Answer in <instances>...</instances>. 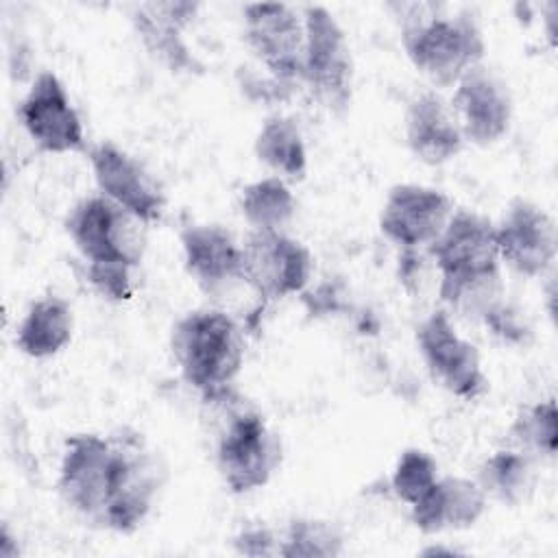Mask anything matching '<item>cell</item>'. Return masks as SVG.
<instances>
[{
	"instance_id": "cell-1",
	"label": "cell",
	"mask_w": 558,
	"mask_h": 558,
	"mask_svg": "<svg viewBox=\"0 0 558 558\" xmlns=\"http://www.w3.org/2000/svg\"><path fill=\"white\" fill-rule=\"evenodd\" d=\"M401 24L408 61L434 85L453 87L469 70L484 63L486 39L469 11H447L436 2L388 4Z\"/></svg>"
},
{
	"instance_id": "cell-2",
	"label": "cell",
	"mask_w": 558,
	"mask_h": 558,
	"mask_svg": "<svg viewBox=\"0 0 558 558\" xmlns=\"http://www.w3.org/2000/svg\"><path fill=\"white\" fill-rule=\"evenodd\" d=\"M170 353L181 379L203 401L233 390L246 357L242 323L220 310L201 307L183 314L170 331Z\"/></svg>"
},
{
	"instance_id": "cell-3",
	"label": "cell",
	"mask_w": 558,
	"mask_h": 558,
	"mask_svg": "<svg viewBox=\"0 0 558 558\" xmlns=\"http://www.w3.org/2000/svg\"><path fill=\"white\" fill-rule=\"evenodd\" d=\"M216 408L214 464L233 495H248L264 488L281 466V440L266 416L235 397V390L205 401Z\"/></svg>"
},
{
	"instance_id": "cell-4",
	"label": "cell",
	"mask_w": 558,
	"mask_h": 558,
	"mask_svg": "<svg viewBox=\"0 0 558 558\" xmlns=\"http://www.w3.org/2000/svg\"><path fill=\"white\" fill-rule=\"evenodd\" d=\"M113 438V473L100 530L133 534L150 517L166 484V464L146 436L129 425L109 432Z\"/></svg>"
},
{
	"instance_id": "cell-5",
	"label": "cell",
	"mask_w": 558,
	"mask_h": 558,
	"mask_svg": "<svg viewBox=\"0 0 558 558\" xmlns=\"http://www.w3.org/2000/svg\"><path fill=\"white\" fill-rule=\"evenodd\" d=\"M305 54L301 85L331 116H344L353 102L355 63L347 31L323 4L301 7Z\"/></svg>"
},
{
	"instance_id": "cell-6",
	"label": "cell",
	"mask_w": 558,
	"mask_h": 558,
	"mask_svg": "<svg viewBox=\"0 0 558 558\" xmlns=\"http://www.w3.org/2000/svg\"><path fill=\"white\" fill-rule=\"evenodd\" d=\"M63 225L85 264H124L133 268L142 264L148 225L102 194L96 192L74 203Z\"/></svg>"
},
{
	"instance_id": "cell-7",
	"label": "cell",
	"mask_w": 558,
	"mask_h": 558,
	"mask_svg": "<svg viewBox=\"0 0 558 558\" xmlns=\"http://www.w3.org/2000/svg\"><path fill=\"white\" fill-rule=\"evenodd\" d=\"M111 434L76 432L63 440L57 490L63 504L87 525L100 530L113 473Z\"/></svg>"
},
{
	"instance_id": "cell-8",
	"label": "cell",
	"mask_w": 558,
	"mask_h": 558,
	"mask_svg": "<svg viewBox=\"0 0 558 558\" xmlns=\"http://www.w3.org/2000/svg\"><path fill=\"white\" fill-rule=\"evenodd\" d=\"M427 253L438 270V290L501 275L495 222L473 209H453Z\"/></svg>"
},
{
	"instance_id": "cell-9",
	"label": "cell",
	"mask_w": 558,
	"mask_h": 558,
	"mask_svg": "<svg viewBox=\"0 0 558 558\" xmlns=\"http://www.w3.org/2000/svg\"><path fill=\"white\" fill-rule=\"evenodd\" d=\"M246 48L281 87L301 85L305 22L301 9L286 2H251L242 7Z\"/></svg>"
},
{
	"instance_id": "cell-10",
	"label": "cell",
	"mask_w": 558,
	"mask_h": 558,
	"mask_svg": "<svg viewBox=\"0 0 558 558\" xmlns=\"http://www.w3.org/2000/svg\"><path fill=\"white\" fill-rule=\"evenodd\" d=\"M414 340L429 377L449 395L475 401L488 390L477 347L458 331L445 307L432 310L416 325Z\"/></svg>"
},
{
	"instance_id": "cell-11",
	"label": "cell",
	"mask_w": 558,
	"mask_h": 558,
	"mask_svg": "<svg viewBox=\"0 0 558 558\" xmlns=\"http://www.w3.org/2000/svg\"><path fill=\"white\" fill-rule=\"evenodd\" d=\"M242 255L244 279L259 301L303 294L312 281V251L288 231H248Z\"/></svg>"
},
{
	"instance_id": "cell-12",
	"label": "cell",
	"mask_w": 558,
	"mask_h": 558,
	"mask_svg": "<svg viewBox=\"0 0 558 558\" xmlns=\"http://www.w3.org/2000/svg\"><path fill=\"white\" fill-rule=\"evenodd\" d=\"M501 266L521 277L545 279L556 268L558 227L549 211L530 198L514 196L495 222Z\"/></svg>"
},
{
	"instance_id": "cell-13",
	"label": "cell",
	"mask_w": 558,
	"mask_h": 558,
	"mask_svg": "<svg viewBox=\"0 0 558 558\" xmlns=\"http://www.w3.org/2000/svg\"><path fill=\"white\" fill-rule=\"evenodd\" d=\"M17 120L31 142L48 155H68L85 148V126L65 83L41 70L17 105Z\"/></svg>"
},
{
	"instance_id": "cell-14",
	"label": "cell",
	"mask_w": 558,
	"mask_h": 558,
	"mask_svg": "<svg viewBox=\"0 0 558 558\" xmlns=\"http://www.w3.org/2000/svg\"><path fill=\"white\" fill-rule=\"evenodd\" d=\"M453 214L451 198L432 185L397 183L379 209L381 235L403 251L429 248Z\"/></svg>"
},
{
	"instance_id": "cell-15",
	"label": "cell",
	"mask_w": 558,
	"mask_h": 558,
	"mask_svg": "<svg viewBox=\"0 0 558 558\" xmlns=\"http://www.w3.org/2000/svg\"><path fill=\"white\" fill-rule=\"evenodd\" d=\"M466 144L488 148L501 142L512 124V96L506 81L486 63L469 70L449 98Z\"/></svg>"
},
{
	"instance_id": "cell-16",
	"label": "cell",
	"mask_w": 558,
	"mask_h": 558,
	"mask_svg": "<svg viewBox=\"0 0 558 558\" xmlns=\"http://www.w3.org/2000/svg\"><path fill=\"white\" fill-rule=\"evenodd\" d=\"M87 157L98 194L120 205L144 225L161 220L166 194L140 159L109 140L92 146Z\"/></svg>"
},
{
	"instance_id": "cell-17",
	"label": "cell",
	"mask_w": 558,
	"mask_h": 558,
	"mask_svg": "<svg viewBox=\"0 0 558 558\" xmlns=\"http://www.w3.org/2000/svg\"><path fill=\"white\" fill-rule=\"evenodd\" d=\"M185 272L207 296H225L244 279L242 242L218 222H190L179 231ZM253 292V290H251Z\"/></svg>"
},
{
	"instance_id": "cell-18",
	"label": "cell",
	"mask_w": 558,
	"mask_h": 558,
	"mask_svg": "<svg viewBox=\"0 0 558 558\" xmlns=\"http://www.w3.org/2000/svg\"><path fill=\"white\" fill-rule=\"evenodd\" d=\"M198 11L201 4L190 0L140 2L131 7L129 20L144 50L157 63L174 74H196L201 65L185 41V31L192 26Z\"/></svg>"
},
{
	"instance_id": "cell-19",
	"label": "cell",
	"mask_w": 558,
	"mask_h": 558,
	"mask_svg": "<svg viewBox=\"0 0 558 558\" xmlns=\"http://www.w3.org/2000/svg\"><path fill=\"white\" fill-rule=\"evenodd\" d=\"M403 135L410 153L427 166L449 163L466 146L449 100L436 89H425L408 102Z\"/></svg>"
},
{
	"instance_id": "cell-20",
	"label": "cell",
	"mask_w": 558,
	"mask_h": 558,
	"mask_svg": "<svg viewBox=\"0 0 558 558\" xmlns=\"http://www.w3.org/2000/svg\"><path fill=\"white\" fill-rule=\"evenodd\" d=\"M488 499L475 477L440 475L438 482L410 506V523L423 534L460 532L473 527L486 512Z\"/></svg>"
},
{
	"instance_id": "cell-21",
	"label": "cell",
	"mask_w": 558,
	"mask_h": 558,
	"mask_svg": "<svg viewBox=\"0 0 558 558\" xmlns=\"http://www.w3.org/2000/svg\"><path fill=\"white\" fill-rule=\"evenodd\" d=\"M74 336L72 305L59 294L35 299L15 327V347L33 360L59 355Z\"/></svg>"
},
{
	"instance_id": "cell-22",
	"label": "cell",
	"mask_w": 558,
	"mask_h": 558,
	"mask_svg": "<svg viewBox=\"0 0 558 558\" xmlns=\"http://www.w3.org/2000/svg\"><path fill=\"white\" fill-rule=\"evenodd\" d=\"M255 159L286 183H299L307 174V144L294 118L268 116L253 140Z\"/></svg>"
},
{
	"instance_id": "cell-23",
	"label": "cell",
	"mask_w": 558,
	"mask_h": 558,
	"mask_svg": "<svg viewBox=\"0 0 558 558\" xmlns=\"http://www.w3.org/2000/svg\"><path fill=\"white\" fill-rule=\"evenodd\" d=\"M475 482L488 501L510 508L521 506L534 490L536 460L517 447L504 445L484 458Z\"/></svg>"
},
{
	"instance_id": "cell-24",
	"label": "cell",
	"mask_w": 558,
	"mask_h": 558,
	"mask_svg": "<svg viewBox=\"0 0 558 558\" xmlns=\"http://www.w3.org/2000/svg\"><path fill=\"white\" fill-rule=\"evenodd\" d=\"M238 207L251 231H288L296 214V198L290 183L266 174L240 190Z\"/></svg>"
},
{
	"instance_id": "cell-25",
	"label": "cell",
	"mask_w": 558,
	"mask_h": 558,
	"mask_svg": "<svg viewBox=\"0 0 558 558\" xmlns=\"http://www.w3.org/2000/svg\"><path fill=\"white\" fill-rule=\"evenodd\" d=\"M344 532L329 519L292 517L279 530L281 558H338L344 554Z\"/></svg>"
},
{
	"instance_id": "cell-26",
	"label": "cell",
	"mask_w": 558,
	"mask_h": 558,
	"mask_svg": "<svg viewBox=\"0 0 558 558\" xmlns=\"http://www.w3.org/2000/svg\"><path fill=\"white\" fill-rule=\"evenodd\" d=\"M508 445L525 451L536 462L551 460L558 449L556 399L547 397L523 405L508 427Z\"/></svg>"
},
{
	"instance_id": "cell-27",
	"label": "cell",
	"mask_w": 558,
	"mask_h": 558,
	"mask_svg": "<svg viewBox=\"0 0 558 558\" xmlns=\"http://www.w3.org/2000/svg\"><path fill=\"white\" fill-rule=\"evenodd\" d=\"M438 462L432 458V453L418 447H408L395 462L390 488L399 501L414 506L438 482Z\"/></svg>"
},
{
	"instance_id": "cell-28",
	"label": "cell",
	"mask_w": 558,
	"mask_h": 558,
	"mask_svg": "<svg viewBox=\"0 0 558 558\" xmlns=\"http://www.w3.org/2000/svg\"><path fill=\"white\" fill-rule=\"evenodd\" d=\"M87 281L107 301L122 303L135 292V270L124 264H85Z\"/></svg>"
},
{
	"instance_id": "cell-29",
	"label": "cell",
	"mask_w": 558,
	"mask_h": 558,
	"mask_svg": "<svg viewBox=\"0 0 558 558\" xmlns=\"http://www.w3.org/2000/svg\"><path fill=\"white\" fill-rule=\"evenodd\" d=\"M231 545L240 556L272 558L279 556V530L264 523H251L233 534Z\"/></svg>"
},
{
	"instance_id": "cell-30",
	"label": "cell",
	"mask_w": 558,
	"mask_h": 558,
	"mask_svg": "<svg viewBox=\"0 0 558 558\" xmlns=\"http://www.w3.org/2000/svg\"><path fill=\"white\" fill-rule=\"evenodd\" d=\"M17 556H20L17 541H15V536L11 534L9 525L4 523V525H2V532H0V558H17Z\"/></svg>"
}]
</instances>
